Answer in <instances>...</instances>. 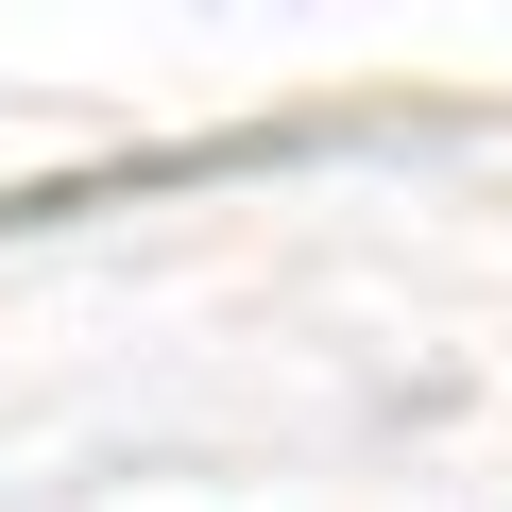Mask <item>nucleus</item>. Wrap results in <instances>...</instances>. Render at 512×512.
Returning <instances> with one entry per match:
<instances>
[]
</instances>
